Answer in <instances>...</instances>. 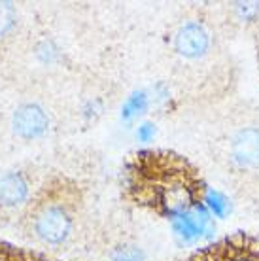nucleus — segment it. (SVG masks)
I'll use <instances>...</instances> for the list:
<instances>
[{"label":"nucleus","instance_id":"obj_1","mask_svg":"<svg viewBox=\"0 0 259 261\" xmlns=\"http://www.w3.org/2000/svg\"><path fill=\"white\" fill-rule=\"evenodd\" d=\"M172 80L188 105L216 110L233 98L239 85L225 25L208 8H189L174 21L167 38Z\"/></svg>","mask_w":259,"mask_h":261},{"label":"nucleus","instance_id":"obj_2","mask_svg":"<svg viewBox=\"0 0 259 261\" xmlns=\"http://www.w3.org/2000/svg\"><path fill=\"white\" fill-rule=\"evenodd\" d=\"M127 195L136 206L172 223L204 214L208 184L199 167L180 153L148 150L133 155L125 174Z\"/></svg>","mask_w":259,"mask_h":261},{"label":"nucleus","instance_id":"obj_3","mask_svg":"<svg viewBox=\"0 0 259 261\" xmlns=\"http://www.w3.org/2000/svg\"><path fill=\"white\" fill-rule=\"evenodd\" d=\"M206 129V153L237 195L259 201V105L231 98L216 108Z\"/></svg>","mask_w":259,"mask_h":261},{"label":"nucleus","instance_id":"obj_4","mask_svg":"<svg viewBox=\"0 0 259 261\" xmlns=\"http://www.w3.org/2000/svg\"><path fill=\"white\" fill-rule=\"evenodd\" d=\"M82 202V191L76 184L65 178L53 180L31 206L27 216L29 231L44 244H65L76 233Z\"/></svg>","mask_w":259,"mask_h":261},{"label":"nucleus","instance_id":"obj_5","mask_svg":"<svg viewBox=\"0 0 259 261\" xmlns=\"http://www.w3.org/2000/svg\"><path fill=\"white\" fill-rule=\"evenodd\" d=\"M180 261H259V237L250 233L221 237Z\"/></svg>","mask_w":259,"mask_h":261},{"label":"nucleus","instance_id":"obj_6","mask_svg":"<svg viewBox=\"0 0 259 261\" xmlns=\"http://www.w3.org/2000/svg\"><path fill=\"white\" fill-rule=\"evenodd\" d=\"M51 119L49 114L44 106L36 105V102H27L21 105L17 110L13 112L12 118V127L15 130V135L25 140H34V138L44 137L49 130Z\"/></svg>","mask_w":259,"mask_h":261},{"label":"nucleus","instance_id":"obj_7","mask_svg":"<svg viewBox=\"0 0 259 261\" xmlns=\"http://www.w3.org/2000/svg\"><path fill=\"white\" fill-rule=\"evenodd\" d=\"M29 197V184L19 172H12L0 180V208H17Z\"/></svg>","mask_w":259,"mask_h":261},{"label":"nucleus","instance_id":"obj_8","mask_svg":"<svg viewBox=\"0 0 259 261\" xmlns=\"http://www.w3.org/2000/svg\"><path fill=\"white\" fill-rule=\"evenodd\" d=\"M15 25V8L10 2H0V36L12 31Z\"/></svg>","mask_w":259,"mask_h":261},{"label":"nucleus","instance_id":"obj_9","mask_svg":"<svg viewBox=\"0 0 259 261\" xmlns=\"http://www.w3.org/2000/svg\"><path fill=\"white\" fill-rule=\"evenodd\" d=\"M114 261H140L142 259V252L135 246H119L114 250L112 254Z\"/></svg>","mask_w":259,"mask_h":261},{"label":"nucleus","instance_id":"obj_10","mask_svg":"<svg viewBox=\"0 0 259 261\" xmlns=\"http://www.w3.org/2000/svg\"><path fill=\"white\" fill-rule=\"evenodd\" d=\"M253 49H255V63H257V72H259V19L253 25Z\"/></svg>","mask_w":259,"mask_h":261}]
</instances>
